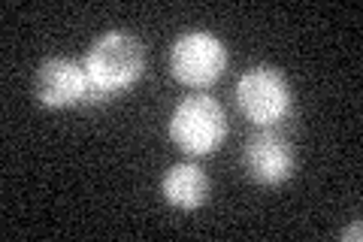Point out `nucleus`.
I'll list each match as a JSON object with an SVG mask.
<instances>
[{"mask_svg": "<svg viewBox=\"0 0 363 242\" xmlns=\"http://www.w3.org/2000/svg\"><path fill=\"white\" fill-rule=\"evenodd\" d=\"M85 73L97 103L112 100L133 88L145 73V49L128 31H106L91 43L85 55Z\"/></svg>", "mask_w": 363, "mask_h": 242, "instance_id": "obj_1", "label": "nucleus"}, {"mask_svg": "<svg viewBox=\"0 0 363 242\" xmlns=\"http://www.w3.org/2000/svg\"><path fill=\"white\" fill-rule=\"evenodd\" d=\"M169 140L191 158L215 155L227 140V112L209 94H191L169 115Z\"/></svg>", "mask_w": 363, "mask_h": 242, "instance_id": "obj_2", "label": "nucleus"}, {"mask_svg": "<svg viewBox=\"0 0 363 242\" xmlns=\"http://www.w3.org/2000/svg\"><path fill=\"white\" fill-rule=\"evenodd\" d=\"M233 94L240 112L257 128H276L294 109V91L288 85V76L269 64L248 67L236 82Z\"/></svg>", "mask_w": 363, "mask_h": 242, "instance_id": "obj_3", "label": "nucleus"}, {"mask_svg": "<svg viewBox=\"0 0 363 242\" xmlns=\"http://www.w3.org/2000/svg\"><path fill=\"white\" fill-rule=\"evenodd\" d=\"M227 70V45L209 31H188L169 49V73L179 85L209 88Z\"/></svg>", "mask_w": 363, "mask_h": 242, "instance_id": "obj_4", "label": "nucleus"}, {"mask_svg": "<svg viewBox=\"0 0 363 242\" xmlns=\"http://www.w3.org/2000/svg\"><path fill=\"white\" fill-rule=\"evenodd\" d=\"M33 97L43 109H73L97 103L85 64L73 57H49L33 73Z\"/></svg>", "mask_w": 363, "mask_h": 242, "instance_id": "obj_5", "label": "nucleus"}, {"mask_svg": "<svg viewBox=\"0 0 363 242\" xmlns=\"http://www.w3.org/2000/svg\"><path fill=\"white\" fill-rule=\"evenodd\" d=\"M242 167L248 179L264 188H279L294 176L297 155H294L291 140L276 128H260L245 140L242 148Z\"/></svg>", "mask_w": 363, "mask_h": 242, "instance_id": "obj_6", "label": "nucleus"}, {"mask_svg": "<svg viewBox=\"0 0 363 242\" xmlns=\"http://www.w3.org/2000/svg\"><path fill=\"white\" fill-rule=\"evenodd\" d=\"M212 179L194 160H179L161 176V197L179 212H194L209 203Z\"/></svg>", "mask_w": 363, "mask_h": 242, "instance_id": "obj_7", "label": "nucleus"}, {"mask_svg": "<svg viewBox=\"0 0 363 242\" xmlns=\"http://www.w3.org/2000/svg\"><path fill=\"white\" fill-rule=\"evenodd\" d=\"M360 236H363V224H360V218H357L354 224H348V227L342 230V239H345V242H348V239H351V242H360Z\"/></svg>", "mask_w": 363, "mask_h": 242, "instance_id": "obj_8", "label": "nucleus"}]
</instances>
